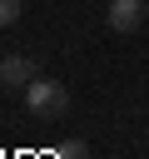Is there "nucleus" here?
I'll use <instances>...</instances> for the list:
<instances>
[{"mask_svg": "<svg viewBox=\"0 0 149 159\" xmlns=\"http://www.w3.org/2000/svg\"><path fill=\"white\" fill-rule=\"evenodd\" d=\"M144 10H149V0H144Z\"/></svg>", "mask_w": 149, "mask_h": 159, "instance_id": "6", "label": "nucleus"}, {"mask_svg": "<svg viewBox=\"0 0 149 159\" xmlns=\"http://www.w3.org/2000/svg\"><path fill=\"white\" fill-rule=\"evenodd\" d=\"M144 15H149V10H144V0H109V10H104L109 30H119V35H129Z\"/></svg>", "mask_w": 149, "mask_h": 159, "instance_id": "3", "label": "nucleus"}, {"mask_svg": "<svg viewBox=\"0 0 149 159\" xmlns=\"http://www.w3.org/2000/svg\"><path fill=\"white\" fill-rule=\"evenodd\" d=\"M20 20V0H0V25H15Z\"/></svg>", "mask_w": 149, "mask_h": 159, "instance_id": "5", "label": "nucleus"}, {"mask_svg": "<svg viewBox=\"0 0 149 159\" xmlns=\"http://www.w3.org/2000/svg\"><path fill=\"white\" fill-rule=\"evenodd\" d=\"M25 104H30V114H40V119H65V114H70V89H65L60 80L35 75V80L25 84Z\"/></svg>", "mask_w": 149, "mask_h": 159, "instance_id": "1", "label": "nucleus"}, {"mask_svg": "<svg viewBox=\"0 0 149 159\" xmlns=\"http://www.w3.org/2000/svg\"><path fill=\"white\" fill-rule=\"evenodd\" d=\"M30 80H35V60L30 55H5L0 60V89H20L25 94Z\"/></svg>", "mask_w": 149, "mask_h": 159, "instance_id": "2", "label": "nucleus"}, {"mask_svg": "<svg viewBox=\"0 0 149 159\" xmlns=\"http://www.w3.org/2000/svg\"><path fill=\"white\" fill-rule=\"evenodd\" d=\"M55 159H89V149H84V139H70V144L55 149Z\"/></svg>", "mask_w": 149, "mask_h": 159, "instance_id": "4", "label": "nucleus"}]
</instances>
